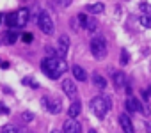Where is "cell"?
Returning a JSON list of instances; mask_svg holds the SVG:
<instances>
[{
  "label": "cell",
  "mask_w": 151,
  "mask_h": 133,
  "mask_svg": "<svg viewBox=\"0 0 151 133\" xmlns=\"http://www.w3.org/2000/svg\"><path fill=\"white\" fill-rule=\"evenodd\" d=\"M41 68L46 77L55 80V78H60V75L66 71V60L60 57H46L41 62Z\"/></svg>",
  "instance_id": "1"
},
{
  "label": "cell",
  "mask_w": 151,
  "mask_h": 133,
  "mask_svg": "<svg viewBox=\"0 0 151 133\" xmlns=\"http://www.w3.org/2000/svg\"><path fill=\"white\" fill-rule=\"evenodd\" d=\"M112 103L107 96H96L94 99H91V110L98 115V117H105L107 112L110 110Z\"/></svg>",
  "instance_id": "2"
},
{
  "label": "cell",
  "mask_w": 151,
  "mask_h": 133,
  "mask_svg": "<svg viewBox=\"0 0 151 133\" xmlns=\"http://www.w3.org/2000/svg\"><path fill=\"white\" fill-rule=\"evenodd\" d=\"M91 51L98 60L105 59V55H107V41H105V37L98 36L94 39H91Z\"/></svg>",
  "instance_id": "3"
},
{
  "label": "cell",
  "mask_w": 151,
  "mask_h": 133,
  "mask_svg": "<svg viewBox=\"0 0 151 133\" xmlns=\"http://www.w3.org/2000/svg\"><path fill=\"white\" fill-rule=\"evenodd\" d=\"M37 25H39L41 32H43V34H46V36H52V34H53V30H55L53 20H52V18H50V14H48V13H45V11L39 14V18H37Z\"/></svg>",
  "instance_id": "4"
},
{
  "label": "cell",
  "mask_w": 151,
  "mask_h": 133,
  "mask_svg": "<svg viewBox=\"0 0 151 133\" xmlns=\"http://www.w3.org/2000/svg\"><path fill=\"white\" fill-rule=\"evenodd\" d=\"M43 105H45L46 110L52 112V114H60V110H62V103H60V99L55 98V96H46V98L43 99Z\"/></svg>",
  "instance_id": "5"
},
{
  "label": "cell",
  "mask_w": 151,
  "mask_h": 133,
  "mask_svg": "<svg viewBox=\"0 0 151 133\" xmlns=\"http://www.w3.org/2000/svg\"><path fill=\"white\" fill-rule=\"evenodd\" d=\"M29 21V9H20V11H14V27L16 29H23Z\"/></svg>",
  "instance_id": "6"
},
{
  "label": "cell",
  "mask_w": 151,
  "mask_h": 133,
  "mask_svg": "<svg viewBox=\"0 0 151 133\" xmlns=\"http://www.w3.org/2000/svg\"><path fill=\"white\" fill-rule=\"evenodd\" d=\"M62 91H64V94H66L68 98H71V99L77 98V85H75V82L69 80V78H64V82H62Z\"/></svg>",
  "instance_id": "7"
},
{
  "label": "cell",
  "mask_w": 151,
  "mask_h": 133,
  "mask_svg": "<svg viewBox=\"0 0 151 133\" xmlns=\"http://www.w3.org/2000/svg\"><path fill=\"white\" fill-rule=\"evenodd\" d=\"M119 122H121V128H123L124 133H135L133 122H132V119H130L128 114H121V115H119Z\"/></svg>",
  "instance_id": "8"
},
{
  "label": "cell",
  "mask_w": 151,
  "mask_h": 133,
  "mask_svg": "<svg viewBox=\"0 0 151 133\" xmlns=\"http://www.w3.org/2000/svg\"><path fill=\"white\" fill-rule=\"evenodd\" d=\"M62 133H80V124L75 121V119H68V121L64 122Z\"/></svg>",
  "instance_id": "9"
},
{
  "label": "cell",
  "mask_w": 151,
  "mask_h": 133,
  "mask_svg": "<svg viewBox=\"0 0 151 133\" xmlns=\"http://www.w3.org/2000/svg\"><path fill=\"white\" fill-rule=\"evenodd\" d=\"M126 108H128L130 112H142V110H144V105H142L139 99H135V98H128V99H126Z\"/></svg>",
  "instance_id": "10"
},
{
  "label": "cell",
  "mask_w": 151,
  "mask_h": 133,
  "mask_svg": "<svg viewBox=\"0 0 151 133\" xmlns=\"http://www.w3.org/2000/svg\"><path fill=\"white\" fill-rule=\"evenodd\" d=\"M80 110H82V105H80V101H73V103L69 105V108H68V115H69V119L78 117Z\"/></svg>",
  "instance_id": "11"
},
{
  "label": "cell",
  "mask_w": 151,
  "mask_h": 133,
  "mask_svg": "<svg viewBox=\"0 0 151 133\" xmlns=\"http://www.w3.org/2000/svg\"><path fill=\"white\" fill-rule=\"evenodd\" d=\"M68 50H69V37L62 34V36L59 37V53H60V55H66Z\"/></svg>",
  "instance_id": "12"
},
{
  "label": "cell",
  "mask_w": 151,
  "mask_h": 133,
  "mask_svg": "<svg viewBox=\"0 0 151 133\" xmlns=\"http://www.w3.org/2000/svg\"><path fill=\"white\" fill-rule=\"evenodd\" d=\"M73 77L78 82H86L87 80V73L84 71V68H80V66H73Z\"/></svg>",
  "instance_id": "13"
},
{
  "label": "cell",
  "mask_w": 151,
  "mask_h": 133,
  "mask_svg": "<svg viewBox=\"0 0 151 133\" xmlns=\"http://www.w3.org/2000/svg\"><path fill=\"white\" fill-rule=\"evenodd\" d=\"M86 11H87L89 14H100V13L105 11V6H103L101 2H98V4H91V6L86 7Z\"/></svg>",
  "instance_id": "14"
},
{
  "label": "cell",
  "mask_w": 151,
  "mask_h": 133,
  "mask_svg": "<svg viewBox=\"0 0 151 133\" xmlns=\"http://www.w3.org/2000/svg\"><path fill=\"white\" fill-rule=\"evenodd\" d=\"M93 84H94L98 89H105V87H107V80H105L101 75H98V73L93 75Z\"/></svg>",
  "instance_id": "15"
},
{
  "label": "cell",
  "mask_w": 151,
  "mask_h": 133,
  "mask_svg": "<svg viewBox=\"0 0 151 133\" xmlns=\"http://www.w3.org/2000/svg\"><path fill=\"white\" fill-rule=\"evenodd\" d=\"M124 80H126L124 73H121V71H116V73H114V82H116V85H117V87H123V85L126 84Z\"/></svg>",
  "instance_id": "16"
},
{
  "label": "cell",
  "mask_w": 151,
  "mask_h": 133,
  "mask_svg": "<svg viewBox=\"0 0 151 133\" xmlns=\"http://www.w3.org/2000/svg\"><path fill=\"white\" fill-rule=\"evenodd\" d=\"M16 39H18V34L13 32V30H9V32L6 34V43H7V44H14Z\"/></svg>",
  "instance_id": "17"
},
{
  "label": "cell",
  "mask_w": 151,
  "mask_h": 133,
  "mask_svg": "<svg viewBox=\"0 0 151 133\" xmlns=\"http://www.w3.org/2000/svg\"><path fill=\"white\" fill-rule=\"evenodd\" d=\"M140 25L146 29H151V16L149 14H142L140 16Z\"/></svg>",
  "instance_id": "18"
},
{
  "label": "cell",
  "mask_w": 151,
  "mask_h": 133,
  "mask_svg": "<svg viewBox=\"0 0 151 133\" xmlns=\"http://www.w3.org/2000/svg\"><path fill=\"white\" fill-rule=\"evenodd\" d=\"M96 27H98V23H96L93 18H89V16H87V21H86V29H87L89 32H93V30H96Z\"/></svg>",
  "instance_id": "19"
},
{
  "label": "cell",
  "mask_w": 151,
  "mask_h": 133,
  "mask_svg": "<svg viewBox=\"0 0 151 133\" xmlns=\"http://www.w3.org/2000/svg\"><path fill=\"white\" fill-rule=\"evenodd\" d=\"M6 25H7L9 29H14V13H11V14L6 16Z\"/></svg>",
  "instance_id": "20"
},
{
  "label": "cell",
  "mask_w": 151,
  "mask_h": 133,
  "mask_svg": "<svg viewBox=\"0 0 151 133\" xmlns=\"http://www.w3.org/2000/svg\"><path fill=\"white\" fill-rule=\"evenodd\" d=\"M0 133H18V129H16L14 126L7 124V126H4V128H2V131H0Z\"/></svg>",
  "instance_id": "21"
},
{
  "label": "cell",
  "mask_w": 151,
  "mask_h": 133,
  "mask_svg": "<svg viewBox=\"0 0 151 133\" xmlns=\"http://www.w3.org/2000/svg\"><path fill=\"white\" fill-rule=\"evenodd\" d=\"M23 84H25V85H29V87H36V89L39 87V85H37V82H34L32 78H23Z\"/></svg>",
  "instance_id": "22"
},
{
  "label": "cell",
  "mask_w": 151,
  "mask_h": 133,
  "mask_svg": "<svg viewBox=\"0 0 151 133\" xmlns=\"http://www.w3.org/2000/svg\"><path fill=\"white\" fill-rule=\"evenodd\" d=\"M53 2H55L57 6H60V7H68V6L71 4V0H53Z\"/></svg>",
  "instance_id": "23"
},
{
  "label": "cell",
  "mask_w": 151,
  "mask_h": 133,
  "mask_svg": "<svg viewBox=\"0 0 151 133\" xmlns=\"http://www.w3.org/2000/svg\"><path fill=\"white\" fill-rule=\"evenodd\" d=\"M34 37H32V34H29V32H25V34H22V41L23 43H30Z\"/></svg>",
  "instance_id": "24"
},
{
  "label": "cell",
  "mask_w": 151,
  "mask_h": 133,
  "mask_svg": "<svg viewBox=\"0 0 151 133\" xmlns=\"http://www.w3.org/2000/svg\"><path fill=\"white\" fill-rule=\"evenodd\" d=\"M121 62H123V64H126V62H128V51H126V50H123V51H121Z\"/></svg>",
  "instance_id": "25"
},
{
  "label": "cell",
  "mask_w": 151,
  "mask_h": 133,
  "mask_svg": "<svg viewBox=\"0 0 151 133\" xmlns=\"http://www.w3.org/2000/svg\"><path fill=\"white\" fill-rule=\"evenodd\" d=\"M46 53H48V57H57V53L52 46H46Z\"/></svg>",
  "instance_id": "26"
},
{
  "label": "cell",
  "mask_w": 151,
  "mask_h": 133,
  "mask_svg": "<svg viewBox=\"0 0 151 133\" xmlns=\"http://www.w3.org/2000/svg\"><path fill=\"white\" fill-rule=\"evenodd\" d=\"M32 119H34V114H30V112H25V114H23V121L29 122V121H32Z\"/></svg>",
  "instance_id": "27"
},
{
  "label": "cell",
  "mask_w": 151,
  "mask_h": 133,
  "mask_svg": "<svg viewBox=\"0 0 151 133\" xmlns=\"http://www.w3.org/2000/svg\"><path fill=\"white\" fill-rule=\"evenodd\" d=\"M2 20H4V14H2V13H0V23H2Z\"/></svg>",
  "instance_id": "28"
},
{
  "label": "cell",
  "mask_w": 151,
  "mask_h": 133,
  "mask_svg": "<svg viewBox=\"0 0 151 133\" xmlns=\"http://www.w3.org/2000/svg\"><path fill=\"white\" fill-rule=\"evenodd\" d=\"M147 94H151V85H149V89H147Z\"/></svg>",
  "instance_id": "29"
},
{
  "label": "cell",
  "mask_w": 151,
  "mask_h": 133,
  "mask_svg": "<svg viewBox=\"0 0 151 133\" xmlns=\"http://www.w3.org/2000/svg\"><path fill=\"white\" fill-rule=\"evenodd\" d=\"M89 133H96V131H94V129H89Z\"/></svg>",
  "instance_id": "30"
},
{
  "label": "cell",
  "mask_w": 151,
  "mask_h": 133,
  "mask_svg": "<svg viewBox=\"0 0 151 133\" xmlns=\"http://www.w3.org/2000/svg\"><path fill=\"white\" fill-rule=\"evenodd\" d=\"M52 133H60V131H57V129H53V131H52Z\"/></svg>",
  "instance_id": "31"
}]
</instances>
